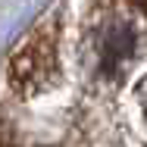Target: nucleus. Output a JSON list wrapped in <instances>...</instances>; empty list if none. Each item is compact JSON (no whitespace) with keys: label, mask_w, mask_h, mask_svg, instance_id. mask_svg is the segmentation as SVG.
Listing matches in <instances>:
<instances>
[{"label":"nucleus","mask_w":147,"mask_h":147,"mask_svg":"<svg viewBox=\"0 0 147 147\" xmlns=\"http://www.w3.org/2000/svg\"><path fill=\"white\" fill-rule=\"evenodd\" d=\"M57 69V57H53V41L50 34L38 31L25 47L16 50L13 59V85L19 91H34L38 85H47L50 82V72Z\"/></svg>","instance_id":"obj_1"},{"label":"nucleus","mask_w":147,"mask_h":147,"mask_svg":"<svg viewBox=\"0 0 147 147\" xmlns=\"http://www.w3.org/2000/svg\"><path fill=\"white\" fill-rule=\"evenodd\" d=\"M94 53L103 75H119L135 53V31L125 22H107L94 34Z\"/></svg>","instance_id":"obj_2"},{"label":"nucleus","mask_w":147,"mask_h":147,"mask_svg":"<svg viewBox=\"0 0 147 147\" xmlns=\"http://www.w3.org/2000/svg\"><path fill=\"white\" fill-rule=\"evenodd\" d=\"M138 97H141V107H144V116H147V78H144V85L138 88Z\"/></svg>","instance_id":"obj_3"},{"label":"nucleus","mask_w":147,"mask_h":147,"mask_svg":"<svg viewBox=\"0 0 147 147\" xmlns=\"http://www.w3.org/2000/svg\"><path fill=\"white\" fill-rule=\"evenodd\" d=\"M131 3H135V6H138V9H141V13L147 16V0H131Z\"/></svg>","instance_id":"obj_4"},{"label":"nucleus","mask_w":147,"mask_h":147,"mask_svg":"<svg viewBox=\"0 0 147 147\" xmlns=\"http://www.w3.org/2000/svg\"><path fill=\"white\" fill-rule=\"evenodd\" d=\"M0 147H9V144H6V141H3V135H0Z\"/></svg>","instance_id":"obj_5"}]
</instances>
